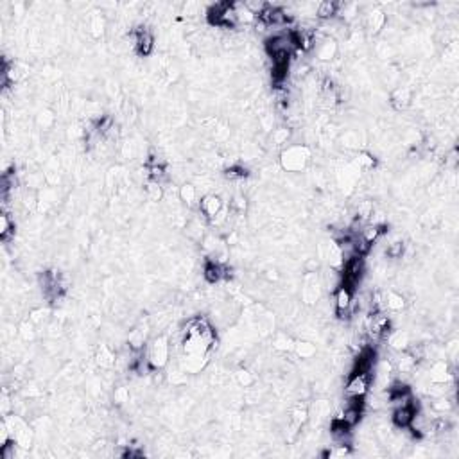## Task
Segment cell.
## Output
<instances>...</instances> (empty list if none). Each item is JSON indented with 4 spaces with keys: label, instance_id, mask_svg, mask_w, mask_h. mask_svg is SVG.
I'll return each instance as SVG.
<instances>
[{
    "label": "cell",
    "instance_id": "obj_13",
    "mask_svg": "<svg viewBox=\"0 0 459 459\" xmlns=\"http://www.w3.org/2000/svg\"><path fill=\"white\" fill-rule=\"evenodd\" d=\"M97 363L101 364L102 368H111L115 364V355H113L106 346H101V350L97 353Z\"/></svg>",
    "mask_w": 459,
    "mask_h": 459
},
{
    "label": "cell",
    "instance_id": "obj_4",
    "mask_svg": "<svg viewBox=\"0 0 459 459\" xmlns=\"http://www.w3.org/2000/svg\"><path fill=\"white\" fill-rule=\"evenodd\" d=\"M416 411H418V409H416L415 402H413V404H404V406H396L391 416L393 423H395L396 427H400V429H406V427L411 425V420Z\"/></svg>",
    "mask_w": 459,
    "mask_h": 459
},
{
    "label": "cell",
    "instance_id": "obj_6",
    "mask_svg": "<svg viewBox=\"0 0 459 459\" xmlns=\"http://www.w3.org/2000/svg\"><path fill=\"white\" fill-rule=\"evenodd\" d=\"M386 25V13L380 9H373L372 13H368L366 16V27L370 33L377 34L380 29H384Z\"/></svg>",
    "mask_w": 459,
    "mask_h": 459
},
{
    "label": "cell",
    "instance_id": "obj_12",
    "mask_svg": "<svg viewBox=\"0 0 459 459\" xmlns=\"http://www.w3.org/2000/svg\"><path fill=\"white\" fill-rule=\"evenodd\" d=\"M409 101H411V90H409V88H398V90L393 93V102H395L396 108L407 106Z\"/></svg>",
    "mask_w": 459,
    "mask_h": 459
},
{
    "label": "cell",
    "instance_id": "obj_5",
    "mask_svg": "<svg viewBox=\"0 0 459 459\" xmlns=\"http://www.w3.org/2000/svg\"><path fill=\"white\" fill-rule=\"evenodd\" d=\"M199 210H201V213H203L207 219H215L219 215V213L222 212V201L219 196H215V194H207L203 199H201V203H199Z\"/></svg>",
    "mask_w": 459,
    "mask_h": 459
},
{
    "label": "cell",
    "instance_id": "obj_9",
    "mask_svg": "<svg viewBox=\"0 0 459 459\" xmlns=\"http://www.w3.org/2000/svg\"><path fill=\"white\" fill-rule=\"evenodd\" d=\"M13 235H15V222L11 221L9 215L4 212L0 215V237L4 242H7Z\"/></svg>",
    "mask_w": 459,
    "mask_h": 459
},
{
    "label": "cell",
    "instance_id": "obj_14",
    "mask_svg": "<svg viewBox=\"0 0 459 459\" xmlns=\"http://www.w3.org/2000/svg\"><path fill=\"white\" fill-rule=\"evenodd\" d=\"M179 198H181V201H185L187 205H192L194 201H196V187L185 183L183 187L179 189Z\"/></svg>",
    "mask_w": 459,
    "mask_h": 459
},
{
    "label": "cell",
    "instance_id": "obj_3",
    "mask_svg": "<svg viewBox=\"0 0 459 459\" xmlns=\"http://www.w3.org/2000/svg\"><path fill=\"white\" fill-rule=\"evenodd\" d=\"M167 359H169V344H167V339L165 337L155 339V343L151 344L147 361H149L153 368H162L167 364Z\"/></svg>",
    "mask_w": 459,
    "mask_h": 459
},
{
    "label": "cell",
    "instance_id": "obj_1",
    "mask_svg": "<svg viewBox=\"0 0 459 459\" xmlns=\"http://www.w3.org/2000/svg\"><path fill=\"white\" fill-rule=\"evenodd\" d=\"M368 387H370V373H352L344 386V396L346 398H361L363 400L364 395L368 393Z\"/></svg>",
    "mask_w": 459,
    "mask_h": 459
},
{
    "label": "cell",
    "instance_id": "obj_11",
    "mask_svg": "<svg viewBox=\"0 0 459 459\" xmlns=\"http://www.w3.org/2000/svg\"><path fill=\"white\" fill-rule=\"evenodd\" d=\"M384 300H386V301H384L386 309H389V310H402V309H404V305H406V301H404V296L398 294V292H395V291H389Z\"/></svg>",
    "mask_w": 459,
    "mask_h": 459
},
{
    "label": "cell",
    "instance_id": "obj_18",
    "mask_svg": "<svg viewBox=\"0 0 459 459\" xmlns=\"http://www.w3.org/2000/svg\"><path fill=\"white\" fill-rule=\"evenodd\" d=\"M296 352H298V355H300V357H310V355H312L316 350H314V346H312L310 343H298V344H296Z\"/></svg>",
    "mask_w": 459,
    "mask_h": 459
},
{
    "label": "cell",
    "instance_id": "obj_19",
    "mask_svg": "<svg viewBox=\"0 0 459 459\" xmlns=\"http://www.w3.org/2000/svg\"><path fill=\"white\" fill-rule=\"evenodd\" d=\"M147 194H149V198L153 199V201H160V199H162V196H164L160 183H155V181H153V183L147 187Z\"/></svg>",
    "mask_w": 459,
    "mask_h": 459
},
{
    "label": "cell",
    "instance_id": "obj_22",
    "mask_svg": "<svg viewBox=\"0 0 459 459\" xmlns=\"http://www.w3.org/2000/svg\"><path fill=\"white\" fill-rule=\"evenodd\" d=\"M232 207H235L237 208V212H244L246 210V199L244 198H241V196H237V198H233V201H232Z\"/></svg>",
    "mask_w": 459,
    "mask_h": 459
},
{
    "label": "cell",
    "instance_id": "obj_20",
    "mask_svg": "<svg viewBox=\"0 0 459 459\" xmlns=\"http://www.w3.org/2000/svg\"><path fill=\"white\" fill-rule=\"evenodd\" d=\"M237 378H239V384L244 386V387H248L253 382V377L250 375V372H239Z\"/></svg>",
    "mask_w": 459,
    "mask_h": 459
},
{
    "label": "cell",
    "instance_id": "obj_10",
    "mask_svg": "<svg viewBox=\"0 0 459 459\" xmlns=\"http://www.w3.org/2000/svg\"><path fill=\"white\" fill-rule=\"evenodd\" d=\"M335 54H337V43H335L334 40L327 38L323 43H321V47H319L318 58L323 59V61H329V59H332Z\"/></svg>",
    "mask_w": 459,
    "mask_h": 459
},
{
    "label": "cell",
    "instance_id": "obj_15",
    "mask_svg": "<svg viewBox=\"0 0 459 459\" xmlns=\"http://www.w3.org/2000/svg\"><path fill=\"white\" fill-rule=\"evenodd\" d=\"M404 251H406V248H404V242L396 241V242H391V244L387 246L386 255L389 256V258H402Z\"/></svg>",
    "mask_w": 459,
    "mask_h": 459
},
{
    "label": "cell",
    "instance_id": "obj_21",
    "mask_svg": "<svg viewBox=\"0 0 459 459\" xmlns=\"http://www.w3.org/2000/svg\"><path fill=\"white\" fill-rule=\"evenodd\" d=\"M127 396H129V393H127L126 387H119L115 391V402L117 404H124V402H127Z\"/></svg>",
    "mask_w": 459,
    "mask_h": 459
},
{
    "label": "cell",
    "instance_id": "obj_17",
    "mask_svg": "<svg viewBox=\"0 0 459 459\" xmlns=\"http://www.w3.org/2000/svg\"><path fill=\"white\" fill-rule=\"evenodd\" d=\"M90 29H92L93 36H101V34L104 33V20H102V16H93L92 24H90Z\"/></svg>",
    "mask_w": 459,
    "mask_h": 459
},
{
    "label": "cell",
    "instance_id": "obj_16",
    "mask_svg": "<svg viewBox=\"0 0 459 459\" xmlns=\"http://www.w3.org/2000/svg\"><path fill=\"white\" fill-rule=\"evenodd\" d=\"M389 344H391L393 348H406L407 344H409V337H407L406 332H396L389 339Z\"/></svg>",
    "mask_w": 459,
    "mask_h": 459
},
{
    "label": "cell",
    "instance_id": "obj_8",
    "mask_svg": "<svg viewBox=\"0 0 459 459\" xmlns=\"http://www.w3.org/2000/svg\"><path fill=\"white\" fill-rule=\"evenodd\" d=\"M224 276V267H222V264H217V262H208L207 267H205V278H207V282H210V284H215V282H219Z\"/></svg>",
    "mask_w": 459,
    "mask_h": 459
},
{
    "label": "cell",
    "instance_id": "obj_2",
    "mask_svg": "<svg viewBox=\"0 0 459 459\" xmlns=\"http://www.w3.org/2000/svg\"><path fill=\"white\" fill-rule=\"evenodd\" d=\"M307 160H309V149L298 145V147H291V149H287L284 155H282V165H284L285 170H292V172H296V170L303 169L305 164H307Z\"/></svg>",
    "mask_w": 459,
    "mask_h": 459
},
{
    "label": "cell",
    "instance_id": "obj_7",
    "mask_svg": "<svg viewBox=\"0 0 459 459\" xmlns=\"http://www.w3.org/2000/svg\"><path fill=\"white\" fill-rule=\"evenodd\" d=\"M339 7H341L339 2H329V0L319 2L318 7H316V16L321 20H330L335 15H339Z\"/></svg>",
    "mask_w": 459,
    "mask_h": 459
}]
</instances>
